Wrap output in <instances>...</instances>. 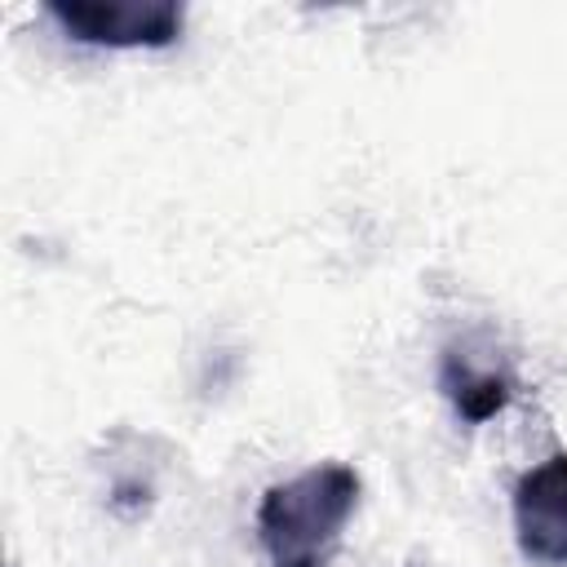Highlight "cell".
<instances>
[{
	"instance_id": "277c9868",
	"label": "cell",
	"mask_w": 567,
	"mask_h": 567,
	"mask_svg": "<svg viewBox=\"0 0 567 567\" xmlns=\"http://www.w3.org/2000/svg\"><path fill=\"white\" fill-rule=\"evenodd\" d=\"M443 394L452 399V408L465 425H483L514 399V381L505 372H478L465 359L447 354L443 359Z\"/></svg>"
},
{
	"instance_id": "6da1fadb",
	"label": "cell",
	"mask_w": 567,
	"mask_h": 567,
	"mask_svg": "<svg viewBox=\"0 0 567 567\" xmlns=\"http://www.w3.org/2000/svg\"><path fill=\"white\" fill-rule=\"evenodd\" d=\"M359 505V474L341 461L301 470L266 487L257 501V540L270 567H328L350 514Z\"/></svg>"
},
{
	"instance_id": "7a4b0ae2",
	"label": "cell",
	"mask_w": 567,
	"mask_h": 567,
	"mask_svg": "<svg viewBox=\"0 0 567 567\" xmlns=\"http://www.w3.org/2000/svg\"><path fill=\"white\" fill-rule=\"evenodd\" d=\"M49 18L80 44L164 49L182 35L177 0H53Z\"/></svg>"
},
{
	"instance_id": "3957f363",
	"label": "cell",
	"mask_w": 567,
	"mask_h": 567,
	"mask_svg": "<svg viewBox=\"0 0 567 567\" xmlns=\"http://www.w3.org/2000/svg\"><path fill=\"white\" fill-rule=\"evenodd\" d=\"M514 536L527 563L567 567V452L532 465L514 487Z\"/></svg>"
}]
</instances>
